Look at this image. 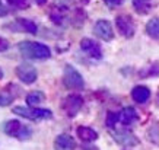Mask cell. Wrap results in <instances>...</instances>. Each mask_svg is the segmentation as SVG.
I'll list each match as a JSON object with an SVG mask.
<instances>
[{"instance_id": "cell-23", "label": "cell", "mask_w": 159, "mask_h": 150, "mask_svg": "<svg viewBox=\"0 0 159 150\" xmlns=\"http://www.w3.org/2000/svg\"><path fill=\"white\" fill-rule=\"evenodd\" d=\"M15 95L9 93L7 90H3V92H0V107H7L10 105L12 102L15 101Z\"/></svg>"}, {"instance_id": "cell-8", "label": "cell", "mask_w": 159, "mask_h": 150, "mask_svg": "<svg viewBox=\"0 0 159 150\" xmlns=\"http://www.w3.org/2000/svg\"><path fill=\"white\" fill-rule=\"evenodd\" d=\"M116 25H117V29L124 38H131L136 32V26H134V22L131 19L129 15H120L116 18Z\"/></svg>"}, {"instance_id": "cell-9", "label": "cell", "mask_w": 159, "mask_h": 150, "mask_svg": "<svg viewBox=\"0 0 159 150\" xmlns=\"http://www.w3.org/2000/svg\"><path fill=\"white\" fill-rule=\"evenodd\" d=\"M5 28L9 31H20V32H28V34H37V31H38L37 24L26 18H18L16 20L10 22L9 25H6Z\"/></svg>"}, {"instance_id": "cell-4", "label": "cell", "mask_w": 159, "mask_h": 150, "mask_svg": "<svg viewBox=\"0 0 159 150\" xmlns=\"http://www.w3.org/2000/svg\"><path fill=\"white\" fill-rule=\"evenodd\" d=\"M63 83L67 89H72V90H80L85 87V80H83L82 74L77 72L72 64H66V67H64Z\"/></svg>"}, {"instance_id": "cell-1", "label": "cell", "mask_w": 159, "mask_h": 150, "mask_svg": "<svg viewBox=\"0 0 159 150\" xmlns=\"http://www.w3.org/2000/svg\"><path fill=\"white\" fill-rule=\"evenodd\" d=\"M20 55L29 60H47L51 57V50L48 45L37 41H20L18 44Z\"/></svg>"}, {"instance_id": "cell-18", "label": "cell", "mask_w": 159, "mask_h": 150, "mask_svg": "<svg viewBox=\"0 0 159 150\" xmlns=\"http://www.w3.org/2000/svg\"><path fill=\"white\" fill-rule=\"evenodd\" d=\"M45 101V95L41 90H32L26 95V104L29 107H34V105H39Z\"/></svg>"}, {"instance_id": "cell-5", "label": "cell", "mask_w": 159, "mask_h": 150, "mask_svg": "<svg viewBox=\"0 0 159 150\" xmlns=\"http://www.w3.org/2000/svg\"><path fill=\"white\" fill-rule=\"evenodd\" d=\"M15 73H16L18 79H19L22 83H25V85H32V83L37 80V77H38L37 68L29 63H20L19 66L16 67Z\"/></svg>"}, {"instance_id": "cell-19", "label": "cell", "mask_w": 159, "mask_h": 150, "mask_svg": "<svg viewBox=\"0 0 159 150\" xmlns=\"http://www.w3.org/2000/svg\"><path fill=\"white\" fill-rule=\"evenodd\" d=\"M146 34L150 38L159 39V18H152V19L146 24Z\"/></svg>"}, {"instance_id": "cell-16", "label": "cell", "mask_w": 159, "mask_h": 150, "mask_svg": "<svg viewBox=\"0 0 159 150\" xmlns=\"http://www.w3.org/2000/svg\"><path fill=\"white\" fill-rule=\"evenodd\" d=\"M133 3V7L137 13L140 15H146L149 13L152 6H153V0H131Z\"/></svg>"}, {"instance_id": "cell-13", "label": "cell", "mask_w": 159, "mask_h": 150, "mask_svg": "<svg viewBox=\"0 0 159 150\" xmlns=\"http://www.w3.org/2000/svg\"><path fill=\"white\" fill-rule=\"evenodd\" d=\"M131 98H133V101L137 102V104H145V102H148L150 98L149 87L142 86V85L134 86L133 90H131Z\"/></svg>"}, {"instance_id": "cell-28", "label": "cell", "mask_w": 159, "mask_h": 150, "mask_svg": "<svg viewBox=\"0 0 159 150\" xmlns=\"http://www.w3.org/2000/svg\"><path fill=\"white\" fill-rule=\"evenodd\" d=\"M37 5H39V6H43V5H45L47 3V0H34Z\"/></svg>"}, {"instance_id": "cell-27", "label": "cell", "mask_w": 159, "mask_h": 150, "mask_svg": "<svg viewBox=\"0 0 159 150\" xmlns=\"http://www.w3.org/2000/svg\"><path fill=\"white\" fill-rule=\"evenodd\" d=\"M7 13H9V10H7V7H6V6L3 5L2 2H0V18H2V16H6Z\"/></svg>"}, {"instance_id": "cell-25", "label": "cell", "mask_w": 159, "mask_h": 150, "mask_svg": "<svg viewBox=\"0 0 159 150\" xmlns=\"http://www.w3.org/2000/svg\"><path fill=\"white\" fill-rule=\"evenodd\" d=\"M7 48H9V42H7V39L3 38V37H0V53L6 51Z\"/></svg>"}, {"instance_id": "cell-29", "label": "cell", "mask_w": 159, "mask_h": 150, "mask_svg": "<svg viewBox=\"0 0 159 150\" xmlns=\"http://www.w3.org/2000/svg\"><path fill=\"white\" fill-rule=\"evenodd\" d=\"M82 150H98V149H97V147H86V146H85Z\"/></svg>"}, {"instance_id": "cell-11", "label": "cell", "mask_w": 159, "mask_h": 150, "mask_svg": "<svg viewBox=\"0 0 159 150\" xmlns=\"http://www.w3.org/2000/svg\"><path fill=\"white\" fill-rule=\"evenodd\" d=\"M80 50H82L83 53H86L89 57L95 58V60H101L102 58L101 45L91 38H83L80 41Z\"/></svg>"}, {"instance_id": "cell-12", "label": "cell", "mask_w": 159, "mask_h": 150, "mask_svg": "<svg viewBox=\"0 0 159 150\" xmlns=\"http://www.w3.org/2000/svg\"><path fill=\"white\" fill-rule=\"evenodd\" d=\"M54 149L56 150H75L76 149L75 139L72 136H69V134H60L54 140Z\"/></svg>"}, {"instance_id": "cell-10", "label": "cell", "mask_w": 159, "mask_h": 150, "mask_svg": "<svg viewBox=\"0 0 159 150\" xmlns=\"http://www.w3.org/2000/svg\"><path fill=\"white\" fill-rule=\"evenodd\" d=\"M93 34L97 35L98 38H101L102 41H112L114 38V31H112V26L108 20L105 19H99L95 22L93 25Z\"/></svg>"}, {"instance_id": "cell-20", "label": "cell", "mask_w": 159, "mask_h": 150, "mask_svg": "<svg viewBox=\"0 0 159 150\" xmlns=\"http://www.w3.org/2000/svg\"><path fill=\"white\" fill-rule=\"evenodd\" d=\"M152 76H159V63L152 64L150 67L143 68L140 72V77H152Z\"/></svg>"}, {"instance_id": "cell-14", "label": "cell", "mask_w": 159, "mask_h": 150, "mask_svg": "<svg viewBox=\"0 0 159 150\" xmlns=\"http://www.w3.org/2000/svg\"><path fill=\"white\" fill-rule=\"evenodd\" d=\"M76 134H77V137L82 141H85V143H92V141H95L98 139L97 131L93 130V128H91V127H85V126L77 127Z\"/></svg>"}, {"instance_id": "cell-30", "label": "cell", "mask_w": 159, "mask_h": 150, "mask_svg": "<svg viewBox=\"0 0 159 150\" xmlns=\"http://www.w3.org/2000/svg\"><path fill=\"white\" fill-rule=\"evenodd\" d=\"M3 76H5V73H3V70H2V67H0V80L3 79Z\"/></svg>"}, {"instance_id": "cell-26", "label": "cell", "mask_w": 159, "mask_h": 150, "mask_svg": "<svg viewBox=\"0 0 159 150\" xmlns=\"http://www.w3.org/2000/svg\"><path fill=\"white\" fill-rule=\"evenodd\" d=\"M107 5L108 6H118V5H121L124 0H104Z\"/></svg>"}, {"instance_id": "cell-6", "label": "cell", "mask_w": 159, "mask_h": 150, "mask_svg": "<svg viewBox=\"0 0 159 150\" xmlns=\"http://www.w3.org/2000/svg\"><path fill=\"white\" fill-rule=\"evenodd\" d=\"M82 105H83V99L80 95H69L64 101H63V111L66 112V115L69 118H73V117L77 115V112L82 109Z\"/></svg>"}, {"instance_id": "cell-17", "label": "cell", "mask_w": 159, "mask_h": 150, "mask_svg": "<svg viewBox=\"0 0 159 150\" xmlns=\"http://www.w3.org/2000/svg\"><path fill=\"white\" fill-rule=\"evenodd\" d=\"M64 18H66V9H63L60 6H53L51 10H50V19L53 20L54 24H63L64 22Z\"/></svg>"}, {"instance_id": "cell-22", "label": "cell", "mask_w": 159, "mask_h": 150, "mask_svg": "<svg viewBox=\"0 0 159 150\" xmlns=\"http://www.w3.org/2000/svg\"><path fill=\"white\" fill-rule=\"evenodd\" d=\"M117 122H120V118H118V112H108L107 114V120H105V124L108 128H116Z\"/></svg>"}, {"instance_id": "cell-2", "label": "cell", "mask_w": 159, "mask_h": 150, "mask_svg": "<svg viewBox=\"0 0 159 150\" xmlns=\"http://www.w3.org/2000/svg\"><path fill=\"white\" fill-rule=\"evenodd\" d=\"M3 131H5L7 136L15 137L20 141L29 140L31 136H32V130L31 127L24 126L19 120H10V121H6L3 124Z\"/></svg>"}, {"instance_id": "cell-24", "label": "cell", "mask_w": 159, "mask_h": 150, "mask_svg": "<svg viewBox=\"0 0 159 150\" xmlns=\"http://www.w3.org/2000/svg\"><path fill=\"white\" fill-rule=\"evenodd\" d=\"M7 3L10 6H13L16 9H25L29 6V2L28 0H7Z\"/></svg>"}, {"instance_id": "cell-21", "label": "cell", "mask_w": 159, "mask_h": 150, "mask_svg": "<svg viewBox=\"0 0 159 150\" xmlns=\"http://www.w3.org/2000/svg\"><path fill=\"white\" fill-rule=\"evenodd\" d=\"M148 137L152 143H159V122H153L148 130Z\"/></svg>"}, {"instance_id": "cell-3", "label": "cell", "mask_w": 159, "mask_h": 150, "mask_svg": "<svg viewBox=\"0 0 159 150\" xmlns=\"http://www.w3.org/2000/svg\"><path fill=\"white\" fill-rule=\"evenodd\" d=\"M13 114L24 117L26 120H32V121H41V120H51L53 118V112L50 109L34 107H15Z\"/></svg>"}, {"instance_id": "cell-15", "label": "cell", "mask_w": 159, "mask_h": 150, "mask_svg": "<svg viewBox=\"0 0 159 150\" xmlns=\"http://www.w3.org/2000/svg\"><path fill=\"white\" fill-rule=\"evenodd\" d=\"M118 118H120L121 124L130 126L137 120V112H136V109L133 107H125L118 112Z\"/></svg>"}, {"instance_id": "cell-7", "label": "cell", "mask_w": 159, "mask_h": 150, "mask_svg": "<svg viewBox=\"0 0 159 150\" xmlns=\"http://www.w3.org/2000/svg\"><path fill=\"white\" fill-rule=\"evenodd\" d=\"M111 136L118 144L125 146V147H133V146L139 144V139L129 130H114V128H111Z\"/></svg>"}]
</instances>
